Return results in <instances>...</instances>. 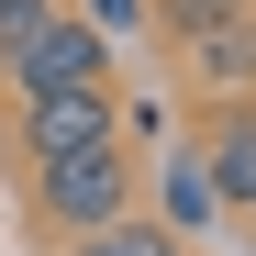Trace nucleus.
Returning a JSON list of instances; mask_svg holds the SVG:
<instances>
[{"label": "nucleus", "instance_id": "10", "mask_svg": "<svg viewBox=\"0 0 256 256\" xmlns=\"http://www.w3.org/2000/svg\"><path fill=\"white\" fill-rule=\"evenodd\" d=\"M90 34L112 45V34H145V0H90Z\"/></svg>", "mask_w": 256, "mask_h": 256}, {"label": "nucleus", "instance_id": "9", "mask_svg": "<svg viewBox=\"0 0 256 256\" xmlns=\"http://www.w3.org/2000/svg\"><path fill=\"white\" fill-rule=\"evenodd\" d=\"M45 22H56V0H0V67H12L34 34H45Z\"/></svg>", "mask_w": 256, "mask_h": 256}, {"label": "nucleus", "instance_id": "6", "mask_svg": "<svg viewBox=\"0 0 256 256\" xmlns=\"http://www.w3.org/2000/svg\"><path fill=\"white\" fill-rule=\"evenodd\" d=\"M145 212H156V223L178 234V245H190V234H212V223H223V200H212V167H200V156H167Z\"/></svg>", "mask_w": 256, "mask_h": 256}, {"label": "nucleus", "instance_id": "8", "mask_svg": "<svg viewBox=\"0 0 256 256\" xmlns=\"http://www.w3.org/2000/svg\"><path fill=\"white\" fill-rule=\"evenodd\" d=\"M234 12H256V0H156V22L178 34V45H190V34H212V22H234Z\"/></svg>", "mask_w": 256, "mask_h": 256}, {"label": "nucleus", "instance_id": "3", "mask_svg": "<svg viewBox=\"0 0 256 256\" xmlns=\"http://www.w3.org/2000/svg\"><path fill=\"white\" fill-rule=\"evenodd\" d=\"M122 134V90H45V100H22V156L45 167V156H78V145H112Z\"/></svg>", "mask_w": 256, "mask_h": 256}, {"label": "nucleus", "instance_id": "1", "mask_svg": "<svg viewBox=\"0 0 256 256\" xmlns=\"http://www.w3.org/2000/svg\"><path fill=\"white\" fill-rule=\"evenodd\" d=\"M145 178H134V145H78V156H45V167H34V212H45V234H100V223H122V212H145L134 200Z\"/></svg>", "mask_w": 256, "mask_h": 256}, {"label": "nucleus", "instance_id": "4", "mask_svg": "<svg viewBox=\"0 0 256 256\" xmlns=\"http://www.w3.org/2000/svg\"><path fill=\"white\" fill-rule=\"evenodd\" d=\"M190 78H200V90L212 100H245L256 90V12H234V22H212V34H190Z\"/></svg>", "mask_w": 256, "mask_h": 256}, {"label": "nucleus", "instance_id": "5", "mask_svg": "<svg viewBox=\"0 0 256 256\" xmlns=\"http://www.w3.org/2000/svg\"><path fill=\"white\" fill-rule=\"evenodd\" d=\"M200 167H212V200H234V212H256V100H234L223 122H212V145H200Z\"/></svg>", "mask_w": 256, "mask_h": 256}, {"label": "nucleus", "instance_id": "2", "mask_svg": "<svg viewBox=\"0 0 256 256\" xmlns=\"http://www.w3.org/2000/svg\"><path fill=\"white\" fill-rule=\"evenodd\" d=\"M0 78H12L22 100H45V90H112V45L90 34V12H56V22L34 34V45L0 67Z\"/></svg>", "mask_w": 256, "mask_h": 256}, {"label": "nucleus", "instance_id": "7", "mask_svg": "<svg viewBox=\"0 0 256 256\" xmlns=\"http://www.w3.org/2000/svg\"><path fill=\"white\" fill-rule=\"evenodd\" d=\"M67 256H190V245H178V234H167V223H156V212H122V223H100V234H78Z\"/></svg>", "mask_w": 256, "mask_h": 256}]
</instances>
